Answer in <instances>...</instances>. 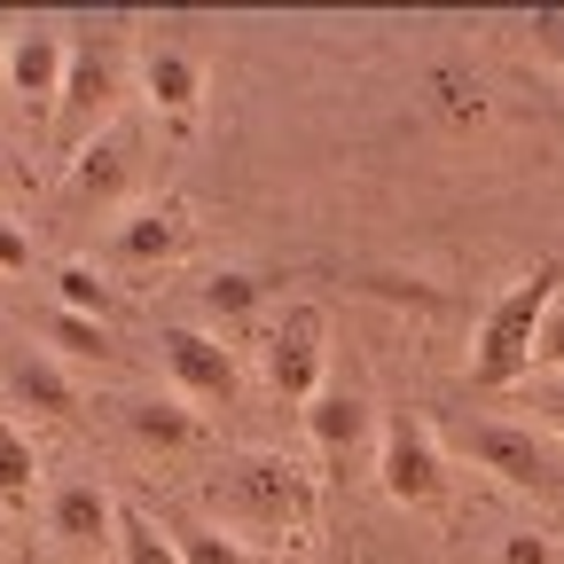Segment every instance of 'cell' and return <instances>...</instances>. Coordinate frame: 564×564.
Masks as SVG:
<instances>
[{"mask_svg":"<svg viewBox=\"0 0 564 564\" xmlns=\"http://www.w3.org/2000/svg\"><path fill=\"white\" fill-rule=\"evenodd\" d=\"M126 102V17H70V70L55 102V158L70 165L95 133L118 126Z\"/></svg>","mask_w":564,"mask_h":564,"instance_id":"7a4b0ae2","label":"cell"},{"mask_svg":"<svg viewBox=\"0 0 564 564\" xmlns=\"http://www.w3.org/2000/svg\"><path fill=\"white\" fill-rule=\"evenodd\" d=\"M455 447L494 470L510 494H533V502H564V455L533 432V423H510V415H463L455 423Z\"/></svg>","mask_w":564,"mask_h":564,"instance_id":"277c9868","label":"cell"},{"mask_svg":"<svg viewBox=\"0 0 564 564\" xmlns=\"http://www.w3.org/2000/svg\"><path fill=\"white\" fill-rule=\"evenodd\" d=\"M377 486L384 502L400 510H447V455H440V432L423 415H384L377 432Z\"/></svg>","mask_w":564,"mask_h":564,"instance_id":"8992f818","label":"cell"},{"mask_svg":"<svg viewBox=\"0 0 564 564\" xmlns=\"http://www.w3.org/2000/svg\"><path fill=\"white\" fill-rule=\"evenodd\" d=\"M32 494H40V455L24 440V423L0 415V518H24Z\"/></svg>","mask_w":564,"mask_h":564,"instance_id":"ac0fdd59","label":"cell"},{"mask_svg":"<svg viewBox=\"0 0 564 564\" xmlns=\"http://www.w3.org/2000/svg\"><path fill=\"white\" fill-rule=\"evenodd\" d=\"M533 369H541V377H564V299L549 306V322H541V337H533Z\"/></svg>","mask_w":564,"mask_h":564,"instance_id":"cb8c5ba5","label":"cell"},{"mask_svg":"<svg viewBox=\"0 0 564 564\" xmlns=\"http://www.w3.org/2000/svg\"><path fill=\"white\" fill-rule=\"evenodd\" d=\"M196 306H204L212 329H243V322H259V306H267V274H251V267H212V274L196 282Z\"/></svg>","mask_w":564,"mask_h":564,"instance_id":"2e32d148","label":"cell"},{"mask_svg":"<svg viewBox=\"0 0 564 564\" xmlns=\"http://www.w3.org/2000/svg\"><path fill=\"white\" fill-rule=\"evenodd\" d=\"M196 243V220L181 196H141L133 212H118L110 236H102V267L110 274H158V267H181Z\"/></svg>","mask_w":564,"mask_h":564,"instance_id":"ba28073f","label":"cell"},{"mask_svg":"<svg viewBox=\"0 0 564 564\" xmlns=\"http://www.w3.org/2000/svg\"><path fill=\"white\" fill-rule=\"evenodd\" d=\"M0 564H9V533H0Z\"/></svg>","mask_w":564,"mask_h":564,"instance_id":"f546056e","label":"cell"},{"mask_svg":"<svg viewBox=\"0 0 564 564\" xmlns=\"http://www.w3.org/2000/svg\"><path fill=\"white\" fill-rule=\"evenodd\" d=\"M63 70H70V24H55V17L17 24L0 87H9V95H17L32 118H47V126H55V102H63Z\"/></svg>","mask_w":564,"mask_h":564,"instance_id":"30bf717a","label":"cell"},{"mask_svg":"<svg viewBox=\"0 0 564 564\" xmlns=\"http://www.w3.org/2000/svg\"><path fill=\"white\" fill-rule=\"evenodd\" d=\"M204 502H212L220 525L259 533V541L282 549V541H306L322 525V478L299 455H282V447H251V455H236V463L212 470Z\"/></svg>","mask_w":564,"mask_h":564,"instance_id":"6da1fadb","label":"cell"},{"mask_svg":"<svg viewBox=\"0 0 564 564\" xmlns=\"http://www.w3.org/2000/svg\"><path fill=\"white\" fill-rule=\"evenodd\" d=\"M158 345H165V377H173V392H181L196 415H228V408H243V361H236V345H220V329L165 322Z\"/></svg>","mask_w":564,"mask_h":564,"instance_id":"5b68a950","label":"cell"},{"mask_svg":"<svg viewBox=\"0 0 564 564\" xmlns=\"http://www.w3.org/2000/svg\"><path fill=\"white\" fill-rule=\"evenodd\" d=\"M533 47L564 70V9H533Z\"/></svg>","mask_w":564,"mask_h":564,"instance_id":"484cf974","label":"cell"},{"mask_svg":"<svg viewBox=\"0 0 564 564\" xmlns=\"http://www.w3.org/2000/svg\"><path fill=\"white\" fill-rule=\"evenodd\" d=\"M24 267H32V228H17L0 212V274H24Z\"/></svg>","mask_w":564,"mask_h":564,"instance_id":"d4e9b609","label":"cell"},{"mask_svg":"<svg viewBox=\"0 0 564 564\" xmlns=\"http://www.w3.org/2000/svg\"><path fill=\"white\" fill-rule=\"evenodd\" d=\"M377 432H384V423H377V408H369L361 392H345V384H322V400L306 408V440H314V455H322L337 478L352 470V455H361Z\"/></svg>","mask_w":564,"mask_h":564,"instance_id":"4fadbf2b","label":"cell"},{"mask_svg":"<svg viewBox=\"0 0 564 564\" xmlns=\"http://www.w3.org/2000/svg\"><path fill=\"white\" fill-rule=\"evenodd\" d=\"M55 306H63V314H87V322H110V314H118V291H110L102 267L70 259V267H55Z\"/></svg>","mask_w":564,"mask_h":564,"instance_id":"d6986e66","label":"cell"},{"mask_svg":"<svg viewBox=\"0 0 564 564\" xmlns=\"http://www.w3.org/2000/svg\"><path fill=\"white\" fill-rule=\"evenodd\" d=\"M133 188H141V133L133 126H110L95 133L63 173V212L70 220H110V212H133Z\"/></svg>","mask_w":564,"mask_h":564,"instance_id":"52a82bcc","label":"cell"},{"mask_svg":"<svg viewBox=\"0 0 564 564\" xmlns=\"http://www.w3.org/2000/svg\"><path fill=\"white\" fill-rule=\"evenodd\" d=\"M556 291H564V259H541L533 274H518L510 291L478 314V337H470V384L478 392H510V384L533 377V337H541Z\"/></svg>","mask_w":564,"mask_h":564,"instance_id":"3957f363","label":"cell"},{"mask_svg":"<svg viewBox=\"0 0 564 564\" xmlns=\"http://www.w3.org/2000/svg\"><path fill=\"white\" fill-rule=\"evenodd\" d=\"M423 102H432V118H440L447 133L486 126V87L470 79L463 63H432V70H423Z\"/></svg>","mask_w":564,"mask_h":564,"instance_id":"e0dca14e","label":"cell"},{"mask_svg":"<svg viewBox=\"0 0 564 564\" xmlns=\"http://www.w3.org/2000/svg\"><path fill=\"white\" fill-rule=\"evenodd\" d=\"M322 361H329V322L322 306H282L274 337H267V384L282 408H314L322 400Z\"/></svg>","mask_w":564,"mask_h":564,"instance_id":"9c48e42d","label":"cell"},{"mask_svg":"<svg viewBox=\"0 0 564 564\" xmlns=\"http://www.w3.org/2000/svg\"><path fill=\"white\" fill-rule=\"evenodd\" d=\"M0 384H9V400L32 408L40 423H63L70 408H79V392H70L63 361H55V352H32V345H17L9 361H0Z\"/></svg>","mask_w":564,"mask_h":564,"instance_id":"9a60e30c","label":"cell"},{"mask_svg":"<svg viewBox=\"0 0 564 564\" xmlns=\"http://www.w3.org/2000/svg\"><path fill=\"white\" fill-rule=\"evenodd\" d=\"M47 533L63 549H95V541H118V502L95 486V478H63L47 494Z\"/></svg>","mask_w":564,"mask_h":564,"instance_id":"5bb4252c","label":"cell"},{"mask_svg":"<svg viewBox=\"0 0 564 564\" xmlns=\"http://www.w3.org/2000/svg\"><path fill=\"white\" fill-rule=\"evenodd\" d=\"M40 337L55 345V361H110V322H87V314H63V306H47Z\"/></svg>","mask_w":564,"mask_h":564,"instance_id":"ffe728a7","label":"cell"},{"mask_svg":"<svg viewBox=\"0 0 564 564\" xmlns=\"http://www.w3.org/2000/svg\"><path fill=\"white\" fill-rule=\"evenodd\" d=\"M173 549H181V564H251L243 541L220 525H173Z\"/></svg>","mask_w":564,"mask_h":564,"instance_id":"7402d4cb","label":"cell"},{"mask_svg":"<svg viewBox=\"0 0 564 564\" xmlns=\"http://www.w3.org/2000/svg\"><path fill=\"white\" fill-rule=\"evenodd\" d=\"M17 181V165H9V141H0V188H9Z\"/></svg>","mask_w":564,"mask_h":564,"instance_id":"f1b7e54d","label":"cell"},{"mask_svg":"<svg viewBox=\"0 0 564 564\" xmlns=\"http://www.w3.org/2000/svg\"><path fill=\"white\" fill-rule=\"evenodd\" d=\"M9 40H17V24H9V17H0V70H9Z\"/></svg>","mask_w":564,"mask_h":564,"instance_id":"83f0119b","label":"cell"},{"mask_svg":"<svg viewBox=\"0 0 564 564\" xmlns=\"http://www.w3.org/2000/svg\"><path fill=\"white\" fill-rule=\"evenodd\" d=\"M118 564H181L173 533H158L150 510H118Z\"/></svg>","mask_w":564,"mask_h":564,"instance_id":"44dd1931","label":"cell"},{"mask_svg":"<svg viewBox=\"0 0 564 564\" xmlns=\"http://www.w3.org/2000/svg\"><path fill=\"white\" fill-rule=\"evenodd\" d=\"M494 564H564V549H556V533H541V525H518V533H502Z\"/></svg>","mask_w":564,"mask_h":564,"instance_id":"603a6c76","label":"cell"},{"mask_svg":"<svg viewBox=\"0 0 564 564\" xmlns=\"http://www.w3.org/2000/svg\"><path fill=\"white\" fill-rule=\"evenodd\" d=\"M110 408H118V423H126V440L150 447V455H196V447H204V415H196L181 392H118Z\"/></svg>","mask_w":564,"mask_h":564,"instance_id":"7c38bea8","label":"cell"},{"mask_svg":"<svg viewBox=\"0 0 564 564\" xmlns=\"http://www.w3.org/2000/svg\"><path fill=\"white\" fill-rule=\"evenodd\" d=\"M141 95H150V110L165 118L173 141H188L196 133V102H204V55L188 40L150 32V40H141Z\"/></svg>","mask_w":564,"mask_h":564,"instance_id":"8fae6325","label":"cell"},{"mask_svg":"<svg viewBox=\"0 0 564 564\" xmlns=\"http://www.w3.org/2000/svg\"><path fill=\"white\" fill-rule=\"evenodd\" d=\"M533 415H541V432H556V440H564V377H549V384L533 392Z\"/></svg>","mask_w":564,"mask_h":564,"instance_id":"4316f807","label":"cell"}]
</instances>
